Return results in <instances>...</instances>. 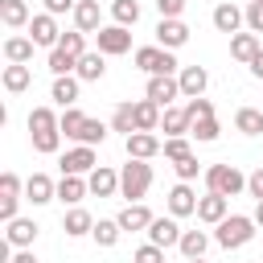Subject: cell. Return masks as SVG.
I'll use <instances>...</instances> for the list:
<instances>
[{
	"mask_svg": "<svg viewBox=\"0 0 263 263\" xmlns=\"http://www.w3.org/2000/svg\"><path fill=\"white\" fill-rule=\"evenodd\" d=\"M86 185H90L95 197H115V193H119V173H115L111 164H99V168L86 177Z\"/></svg>",
	"mask_w": 263,
	"mask_h": 263,
	"instance_id": "15",
	"label": "cell"
},
{
	"mask_svg": "<svg viewBox=\"0 0 263 263\" xmlns=\"http://www.w3.org/2000/svg\"><path fill=\"white\" fill-rule=\"evenodd\" d=\"M86 193H90L86 177H78V173H62V181H58V201H66V205H78Z\"/></svg>",
	"mask_w": 263,
	"mask_h": 263,
	"instance_id": "20",
	"label": "cell"
},
{
	"mask_svg": "<svg viewBox=\"0 0 263 263\" xmlns=\"http://www.w3.org/2000/svg\"><path fill=\"white\" fill-rule=\"evenodd\" d=\"M123 148H127V156H136V160H152V156L160 152V140H156L152 132H132V136H123Z\"/></svg>",
	"mask_w": 263,
	"mask_h": 263,
	"instance_id": "14",
	"label": "cell"
},
{
	"mask_svg": "<svg viewBox=\"0 0 263 263\" xmlns=\"http://www.w3.org/2000/svg\"><path fill=\"white\" fill-rule=\"evenodd\" d=\"M111 16H115V25H136L140 21V4L136 0H111Z\"/></svg>",
	"mask_w": 263,
	"mask_h": 263,
	"instance_id": "39",
	"label": "cell"
},
{
	"mask_svg": "<svg viewBox=\"0 0 263 263\" xmlns=\"http://www.w3.org/2000/svg\"><path fill=\"white\" fill-rule=\"evenodd\" d=\"M148 189H152V164H148V160H136V156H127V164L119 168V197H127V201H140Z\"/></svg>",
	"mask_w": 263,
	"mask_h": 263,
	"instance_id": "2",
	"label": "cell"
},
{
	"mask_svg": "<svg viewBox=\"0 0 263 263\" xmlns=\"http://www.w3.org/2000/svg\"><path fill=\"white\" fill-rule=\"evenodd\" d=\"M205 247H210V234H205V230H181L177 251H181L185 259H201V255H205Z\"/></svg>",
	"mask_w": 263,
	"mask_h": 263,
	"instance_id": "29",
	"label": "cell"
},
{
	"mask_svg": "<svg viewBox=\"0 0 263 263\" xmlns=\"http://www.w3.org/2000/svg\"><path fill=\"white\" fill-rule=\"evenodd\" d=\"M58 197V185L45 177V173H33L29 181H25V201H33V205H45V201H53Z\"/></svg>",
	"mask_w": 263,
	"mask_h": 263,
	"instance_id": "19",
	"label": "cell"
},
{
	"mask_svg": "<svg viewBox=\"0 0 263 263\" xmlns=\"http://www.w3.org/2000/svg\"><path fill=\"white\" fill-rule=\"evenodd\" d=\"M0 193L21 197V177H16V173H4V177H0Z\"/></svg>",
	"mask_w": 263,
	"mask_h": 263,
	"instance_id": "49",
	"label": "cell"
},
{
	"mask_svg": "<svg viewBox=\"0 0 263 263\" xmlns=\"http://www.w3.org/2000/svg\"><path fill=\"white\" fill-rule=\"evenodd\" d=\"M177 82H181V95H185V99H197V95L210 86V74H205V66H181Z\"/></svg>",
	"mask_w": 263,
	"mask_h": 263,
	"instance_id": "18",
	"label": "cell"
},
{
	"mask_svg": "<svg viewBox=\"0 0 263 263\" xmlns=\"http://www.w3.org/2000/svg\"><path fill=\"white\" fill-rule=\"evenodd\" d=\"M160 152H164V156H168V160L177 164V160H185V156H189L193 148H189V136H164V144H160Z\"/></svg>",
	"mask_w": 263,
	"mask_h": 263,
	"instance_id": "40",
	"label": "cell"
},
{
	"mask_svg": "<svg viewBox=\"0 0 263 263\" xmlns=\"http://www.w3.org/2000/svg\"><path fill=\"white\" fill-rule=\"evenodd\" d=\"M168 214H173V218H189V214H197V193L189 189V181H177V185L168 189Z\"/></svg>",
	"mask_w": 263,
	"mask_h": 263,
	"instance_id": "10",
	"label": "cell"
},
{
	"mask_svg": "<svg viewBox=\"0 0 263 263\" xmlns=\"http://www.w3.org/2000/svg\"><path fill=\"white\" fill-rule=\"evenodd\" d=\"M247 193H251L255 201H263V164H259V168L247 177Z\"/></svg>",
	"mask_w": 263,
	"mask_h": 263,
	"instance_id": "48",
	"label": "cell"
},
{
	"mask_svg": "<svg viewBox=\"0 0 263 263\" xmlns=\"http://www.w3.org/2000/svg\"><path fill=\"white\" fill-rule=\"evenodd\" d=\"M78 82H82L78 74H58V78H53L49 99H53L58 107H74V103H78Z\"/></svg>",
	"mask_w": 263,
	"mask_h": 263,
	"instance_id": "23",
	"label": "cell"
},
{
	"mask_svg": "<svg viewBox=\"0 0 263 263\" xmlns=\"http://www.w3.org/2000/svg\"><path fill=\"white\" fill-rule=\"evenodd\" d=\"M247 29L251 33H263V0H251L247 4Z\"/></svg>",
	"mask_w": 263,
	"mask_h": 263,
	"instance_id": "46",
	"label": "cell"
},
{
	"mask_svg": "<svg viewBox=\"0 0 263 263\" xmlns=\"http://www.w3.org/2000/svg\"><path fill=\"white\" fill-rule=\"evenodd\" d=\"M70 16H74V29H82V33H99V29H103V12H99V0H78Z\"/></svg>",
	"mask_w": 263,
	"mask_h": 263,
	"instance_id": "17",
	"label": "cell"
},
{
	"mask_svg": "<svg viewBox=\"0 0 263 263\" xmlns=\"http://www.w3.org/2000/svg\"><path fill=\"white\" fill-rule=\"evenodd\" d=\"M251 218H255V226H263V201H255V214Z\"/></svg>",
	"mask_w": 263,
	"mask_h": 263,
	"instance_id": "54",
	"label": "cell"
},
{
	"mask_svg": "<svg viewBox=\"0 0 263 263\" xmlns=\"http://www.w3.org/2000/svg\"><path fill=\"white\" fill-rule=\"evenodd\" d=\"M185 41H189V25H185L181 16H160V25H156V45L181 49Z\"/></svg>",
	"mask_w": 263,
	"mask_h": 263,
	"instance_id": "8",
	"label": "cell"
},
{
	"mask_svg": "<svg viewBox=\"0 0 263 263\" xmlns=\"http://www.w3.org/2000/svg\"><path fill=\"white\" fill-rule=\"evenodd\" d=\"M160 115H164L160 103L140 99V103H136V132H156V127H160Z\"/></svg>",
	"mask_w": 263,
	"mask_h": 263,
	"instance_id": "27",
	"label": "cell"
},
{
	"mask_svg": "<svg viewBox=\"0 0 263 263\" xmlns=\"http://www.w3.org/2000/svg\"><path fill=\"white\" fill-rule=\"evenodd\" d=\"M259 49H263V45H259V37H255L251 29H247V33H234V37H230V58H234V62H247V66H251Z\"/></svg>",
	"mask_w": 263,
	"mask_h": 263,
	"instance_id": "24",
	"label": "cell"
},
{
	"mask_svg": "<svg viewBox=\"0 0 263 263\" xmlns=\"http://www.w3.org/2000/svg\"><path fill=\"white\" fill-rule=\"evenodd\" d=\"M226 214H230V197H222V193H205V197H197V218H201L205 226H218Z\"/></svg>",
	"mask_w": 263,
	"mask_h": 263,
	"instance_id": "12",
	"label": "cell"
},
{
	"mask_svg": "<svg viewBox=\"0 0 263 263\" xmlns=\"http://www.w3.org/2000/svg\"><path fill=\"white\" fill-rule=\"evenodd\" d=\"M90 234H95V242H99V247H115V242H119V234H123V226H119V218H99Z\"/></svg>",
	"mask_w": 263,
	"mask_h": 263,
	"instance_id": "33",
	"label": "cell"
},
{
	"mask_svg": "<svg viewBox=\"0 0 263 263\" xmlns=\"http://www.w3.org/2000/svg\"><path fill=\"white\" fill-rule=\"evenodd\" d=\"M148 242H156V247H177L181 242V226H177V218L168 214V218H152V226H148Z\"/></svg>",
	"mask_w": 263,
	"mask_h": 263,
	"instance_id": "16",
	"label": "cell"
},
{
	"mask_svg": "<svg viewBox=\"0 0 263 263\" xmlns=\"http://www.w3.org/2000/svg\"><path fill=\"white\" fill-rule=\"evenodd\" d=\"M218 132H222V127H218V119H214V115L193 119V127H189V136H193L197 144H214V140H218Z\"/></svg>",
	"mask_w": 263,
	"mask_h": 263,
	"instance_id": "38",
	"label": "cell"
},
{
	"mask_svg": "<svg viewBox=\"0 0 263 263\" xmlns=\"http://www.w3.org/2000/svg\"><path fill=\"white\" fill-rule=\"evenodd\" d=\"M173 168H177V181H197V173H201V160L189 152V156H185V160H177Z\"/></svg>",
	"mask_w": 263,
	"mask_h": 263,
	"instance_id": "43",
	"label": "cell"
},
{
	"mask_svg": "<svg viewBox=\"0 0 263 263\" xmlns=\"http://www.w3.org/2000/svg\"><path fill=\"white\" fill-rule=\"evenodd\" d=\"M132 263H164V247H156V242H144V247L132 255Z\"/></svg>",
	"mask_w": 263,
	"mask_h": 263,
	"instance_id": "44",
	"label": "cell"
},
{
	"mask_svg": "<svg viewBox=\"0 0 263 263\" xmlns=\"http://www.w3.org/2000/svg\"><path fill=\"white\" fill-rule=\"evenodd\" d=\"M62 173H78V177H90L95 168H99V156H95V148L90 144H78V148H70V152H62Z\"/></svg>",
	"mask_w": 263,
	"mask_h": 263,
	"instance_id": "7",
	"label": "cell"
},
{
	"mask_svg": "<svg viewBox=\"0 0 263 263\" xmlns=\"http://www.w3.org/2000/svg\"><path fill=\"white\" fill-rule=\"evenodd\" d=\"M242 25H247V8H238V4H218L214 8V29L218 33H230L234 37Z\"/></svg>",
	"mask_w": 263,
	"mask_h": 263,
	"instance_id": "13",
	"label": "cell"
},
{
	"mask_svg": "<svg viewBox=\"0 0 263 263\" xmlns=\"http://www.w3.org/2000/svg\"><path fill=\"white\" fill-rule=\"evenodd\" d=\"M185 111H189V119H205V115H214V103L197 95V99H189V103H185Z\"/></svg>",
	"mask_w": 263,
	"mask_h": 263,
	"instance_id": "45",
	"label": "cell"
},
{
	"mask_svg": "<svg viewBox=\"0 0 263 263\" xmlns=\"http://www.w3.org/2000/svg\"><path fill=\"white\" fill-rule=\"evenodd\" d=\"M29 37H33L37 45H49V49H58V41H62V29H58L53 12H37V16L29 21Z\"/></svg>",
	"mask_w": 263,
	"mask_h": 263,
	"instance_id": "9",
	"label": "cell"
},
{
	"mask_svg": "<svg viewBox=\"0 0 263 263\" xmlns=\"http://www.w3.org/2000/svg\"><path fill=\"white\" fill-rule=\"evenodd\" d=\"M74 4H78V0H45V12L62 16V12H74Z\"/></svg>",
	"mask_w": 263,
	"mask_h": 263,
	"instance_id": "51",
	"label": "cell"
},
{
	"mask_svg": "<svg viewBox=\"0 0 263 263\" xmlns=\"http://www.w3.org/2000/svg\"><path fill=\"white\" fill-rule=\"evenodd\" d=\"M58 123H62V136H66V140H78V132H82L86 115H82L78 107H62V119H58Z\"/></svg>",
	"mask_w": 263,
	"mask_h": 263,
	"instance_id": "37",
	"label": "cell"
},
{
	"mask_svg": "<svg viewBox=\"0 0 263 263\" xmlns=\"http://www.w3.org/2000/svg\"><path fill=\"white\" fill-rule=\"evenodd\" d=\"M33 45H37L33 37H8L4 41V58L8 62H33Z\"/></svg>",
	"mask_w": 263,
	"mask_h": 263,
	"instance_id": "34",
	"label": "cell"
},
{
	"mask_svg": "<svg viewBox=\"0 0 263 263\" xmlns=\"http://www.w3.org/2000/svg\"><path fill=\"white\" fill-rule=\"evenodd\" d=\"M66 53H74V58H82L86 53V33L82 29H74V33H62V41H58Z\"/></svg>",
	"mask_w": 263,
	"mask_h": 263,
	"instance_id": "42",
	"label": "cell"
},
{
	"mask_svg": "<svg viewBox=\"0 0 263 263\" xmlns=\"http://www.w3.org/2000/svg\"><path fill=\"white\" fill-rule=\"evenodd\" d=\"M74 70H78V58H74V53H66L62 45L49 49V74H53V78H58V74H74Z\"/></svg>",
	"mask_w": 263,
	"mask_h": 263,
	"instance_id": "36",
	"label": "cell"
},
{
	"mask_svg": "<svg viewBox=\"0 0 263 263\" xmlns=\"http://www.w3.org/2000/svg\"><path fill=\"white\" fill-rule=\"evenodd\" d=\"M29 82H33V70H29L25 62H8V66H4V90L21 95V90H25Z\"/></svg>",
	"mask_w": 263,
	"mask_h": 263,
	"instance_id": "30",
	"label": "cell"
},
{
	"mask_svg": "<svg viewBox=\"0 0 263 263\" xmlns=\"http://www.w3.org/2000/svg\"><path fill=\"white\" fill-rule=\"evenodd\" d=\"M156 12L160 16H181L185 12V0H156Z\"/></svg>",
	"mask_w": 263,
	"mask_h": 263,
	"instance_id": "50",
	"label": "cell"
},
{
	"mask_svg": "<svg viewBox=\"0 0 263 263\" xmlns=\"http://www.w3.org/2000/svg\"><path fill=\"white\" fill-rule=\"evenodd\" d=\"M4 226H8L4 238H8L16 251H21V247H33V238H37V222H33V218H21V214H16V218L4 222Z\"/></svg>",
	"mask_w": 263,
	"mask_h": 263,
	"instance_id": "22",
	"label": "cell"
},
{
	"mask_svg": "<svg viewBox=\"0 0 263 263\" xmlns=\"http://www.w3.org/2000/svg\"><path fill=\"white\" fill-rule=\"evenodd\" d=\"M95 45H99V53L119 58V53L132 49V33H127V25H103V29L95 33Z\"/></svg>",
	"mask_w": 263,
	"mask_h": 263,
	"instance_id": "6",
	"label": "cell"
},
{
	"mask_svg": "<svg viewBox=\"0 0 263 263\" xmlns=\"http://www.w3.org/2000/svg\"><path fill=\"white\" fill-rule=\"evenodd\" d=\"M62 115H53L49 107H33L29 111V136H33V148L41 156H53L62 148Z\"/></svg>",
	"mask_w": 263,
	"mask_h": 263,
	"instance_id": "1",
	"label": "cell"
},
{
	"mask_svg": "<svg viewBox=\"0 0 263 263\" xmlns=\"http://www.w3.org/2000/svg\"><path fill=\"white\" fill-rule=\"evenodd\" d=\"M205 189L210 193H222V197H238L247 189V177L234 164H210L205 168Z\"/></svg>",
	"mask_w": 263,
	"mask_h": 263,
	"instance_id": "4",
	"label": "cell"
},
{
	"mask_svg": "<svg viewBox=\"0 0 263 263\" xmlns=\"http://www.w3.org/2000/svg\"><path fill=\"white\" fill-rule=\"evenodd\" d=\"M103 140H107V123H103V119H86L82 132H78V144H90V148H95V144H103Z\"/></svg>",
	"mask_w": 263,
	"mask_h": 263,
	"instance_id": "41",
	"label": "cell"
},
{
	"mask_svg": "<svg viewBox=\"0 0 263 263\" xmlns=\"http://www.w3.org/2000/svg\"><path fill=\"white\" fill-rule=\"evenodd\" d=\"M234 127H238L242 136H259V132H263V111H259V107H238V111H234Z\"/></svg>",
	"mask_w": 263,
	"mask_h": 263,
	"instance_id": "32",
	"label": "cell"
},
{
	"mask_svg": "<svg viewBox=\"0 0 263 263\" xmlns=\"http://www.w3.org/2000/svg\"><path fill=\"white\" fill-rule=\"evenodd\" d=\"M136 66L148 70V74H181L173 49H164V45H144V49H136Z\"/></svg>",
	"mask_w": 263,
	"mask_h": 263,
	"instance_id": "5",
	"label": "cell"
},
{
	"mask_svg": "<svg viewBox=\"0 0 263 263\" xmlns=\"http://www.w3.org/2000/svg\"><path fill=\"white\" fill-rule=\"evenodd\" d=\"M115 218H119L123 230H148V226H152V210H148L144 201H127Z\"/></svg>",
	"mask_w": 263,
	"mask_h": 263,
	"instance_id": "21",
	"label": "cell"
},
{
	"mask_svg": "<svg viewBox=\"0 0 263 263\" xmlns=\"http://www.w3.org/2000/svg\"><path fill=\"white\" fill-rule=\"evenodd\" d=\"M16 205H21V197L0 193V222H12V218H16Z\"/></svg>",
	"mask_w": 263,
	"mask_h": 263,
	"instance_id": "47",
	"label": "cell"
},
{
	"mask_svg": "<svg viewBox=\"0 0 263 263\" xmlns=\"http://www.w3.org/2000/svg\"><path fill=\"white\" fill-rule=\"evenodd\" d=\"M189 127H193V119H189L185 107H164V115H160V132L164 136H189Z\"/></svg>",
	"mask_w": 263,
	"mask_h": 263,
	"instance_id": "26",
	"label": "cell"
},
{
	"mask_svg": "<svg viewBox=\"0 0 263 263\" xmlns=\"http://www.w3.org/2000/svg\"><path fill=\"white\" fill-rule=\"evenodd\" d=\"M62 230H66L70 238H82V234H90V230H95V218H90L82 205H70V214L62 218Z\"/></svg>",
	"mask_w": 263,
	"mask_h": 263,
	"instance_id": "28",
	"label": "cell"
},
{
	"mask_svg": "<svg viewBox=\"0 0 263 263\" xmlns=\"http://www.w3.org/2000/svg\"><path fill=\"white\" fill-rule=\"evenodd\" d=\"M0 21H4L8 29H21V25H29L33 16H29V4H25V0H0Z\"/></svg>",
	"mask_w": 263,
	"mask_h": 263,
	"instance_id": "31",
	"label": "cell"
},
{
	"mask_svg": "<svg viewBox=\"0 0 263 263\" xmlns=\"http://www.w3.org/2000/svg\"><path fill=\"white\" fill-rule=\"evenodd\" d=\"M8 263H37V259H33V251H29V247H21V251H16Z\"/></svg>",
	"mask_w": 263,
	"mask_h": 263,
	"instance_id": "52",
	"label": "cell"
},
{
	"mask_svg": "<svg viewBox=\"0 0 263 263\" xmlns=\"http://www.w3.org/2000/svg\"><path fill=\"white\" fill-rule=\"evenodd\" d=\"M111 132H123V136L136 132V103H119V107H115V115H111Z\"/></svg>",
	"mask_w": 263,
	"mask_h": 263,
	"instance_id": "35",
	"label": "cell"
},
{
	"mask_svg": "<svg viewBox=\"0 0 263 263\" xmlns=\"http://www.w3.org/2000/svg\"><path fill=\"white\" fill-rule=\"evenodd\" d=\"M177 95H181V82H177L173 74H152V78H148V99H152V103L173 107Z\"/></svg>",
	"mask_w": 263,
	"mask_h": 263,
	"instance_id": "11",
	"label": "cell"
},
{
	"mask_svg": "<svg viewBox=\"0 0 263 263\" xmlns=\"http://www.w3.org/2000/svg\"><path fill=\"white\" fill-rule=\"evenodd\" d=\"M251 238H255V218H247V214H226L218 222V234H214V242L226 247V251H238Z\"/></svg>",
	"mask_w": 263,
	"mask_h": 263,
	"instance_id": "3",
	"label": "cell"
},
{
	"mask_svg": "<svg viewBox=\"0 0 263 263\" xmlns=\"http://www.w3.org/2000/svg\"><path fill=\"white\" fill-rule=\"evenodd\" d=\"M185 263H205V259H185Z\"/></svg>",
	"mask_w": 263,
	"mask_h": 263,
	"instance_id": "55",
	"label": "cell"
},
{
	"mask_svg": "<svg viewBox=\"0 0 263 263\" xmlns=\"http://www.w3.org/2000/svg\"><path fill=\"white\" fill-rule=\"evenodd\" d=\"M251 74H255V78H263V49L255 53V62H251Z\"/></svg>",
	"mask_w": 263,
	"mask_h": 263,
	"instance_id": "53",
	"label": "cell"
},
{
	"mask_svg": "<svg viewBox=\"0 0 263 263\" xmlns=\"http://www.w3.org/2000/svg\"><path fill=\"white\" fill-rule=\"evenodd\" d=\"M74 74H78L82 82H99V78L107 74V53H99V49L90 53V49H86V53L78 58V70H74Z\"/></svg>",
	"mask_w": 263,
	"mask_h": 263,
	"instance_id": "25",
	"label": "cell"
}]
</instances>
